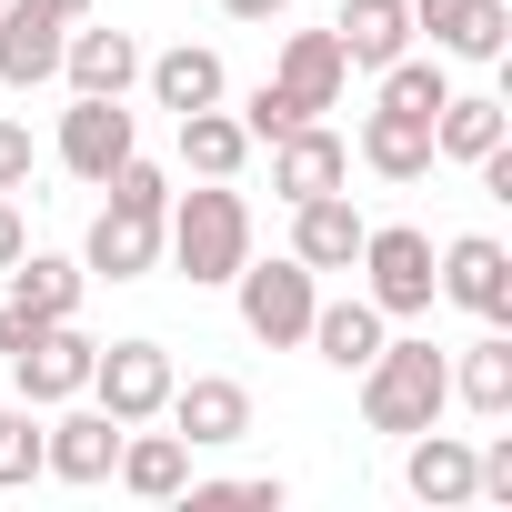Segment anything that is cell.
<instances>
[{"label":"cell","mask_w":512,"mask_h":512,"mask_svg":"<svg viewBox=\"0 0 512 512\" xmlns=\"http://www.w3.org/2000/svg\"><path fill=\"white\" fill-rule=\"evenodd\" d=\"M101 191H111V201H101V221H91L81 272H91V282H141V272L161 262V211H171V181H161V171L131 151Z\"/></svg>","instance_id":"6da1fadb"},{"label":"cell","mask_w":512,"mask_h":512,"mask_svg":"<svg viewBox=\"0 0 512 512\" xmlns=\"http://www.w3.org/2000/svg\"><path fill=\"white\" fill-rule=\"evenodd\" d=\"M161 251L181 262V282H231L251 262V201L231 181H201L161 211Z\"/></svg>","instance_id":"7a4b0ae2"},{"label":"cell","mask_w":512,"mask_h":512,"mask_svg":"<svg viewBox=\"0 0 512 512\" xmlns=\"http://www.w3.org/2000/svg\"><path fill=\"white\" fill-rule=\"evenodd\" d=\"M442 402H452V362L432 342L382 332V352L362 362V422L372 432H422V422H442Z\"/></svg>","instance_id":"3957f363"},{"label":"cell","mask_w":512,"mask_h":512,"mask_svg":"<svg viewBox=\"0 0 512 512\" xmlns=\"http://www.w3.org/2000/svg\"><path fill=\"white\" fill-rule=\"evenodd\" d=\"M362 302L382 312V322H412V312H432V231H412V221H382V231H362Z\"/></svg>","instance_id":"277c9868"},{"label":"cell","mask_w":512,"mask_h":512,"mask_svg":"<svg viewBox=\"0 0 512 512\" xmlns=\"http://www.w3.org/2000/svg\"><path fill=\"white\" fill-rule=\"evenodd\" d=\"M231 292H241V332H251V342H272V352L302 342V332H312V302H322L312 272L292 262V251H282V262H241Z\"/></svg>","instance_id":"5b68a950"},{"label":"cell","mask_w":512,"mask_h":512,"mask_svg":"<svg viewBox=\"0 0 512 512\" xmlns=\"http://www.w3.org/2000/svg\"><path fill=\"white\" fill-rule=\"evenodd\" d=\"M432 292H442V302H462L472 322H512V251H502L492 231H462V241H442Z\"/></svg>","instance_id":"8992f818"},{"label":"cell","mask_w":512,"mask_h":512,"mask_svg":"<svg viewBox=\"0 0 512 512\" xmlns=\"http://www.w3.org/2000/svg\"><path fill=\"white\" fill-rule=\"evenodd\" d=\"M171 382H181V372H171L161 342H111V352H91V392H101L111 422H161Z\"/></svg>","instance_id":"52a82bcc"},{"label":"cell","mask_w":512,"mask_h":512,"mask_svg":"<svg viewBox=\"0 0 512 512\" xmlns=\"http://www.w3.org/2000/svg\"><path fill=\"white\" fill-rule=\"evenodd\" d=\"M121 161H131V111L101 101V91H71V111H61V171L101 191Z\"/></svg>","instance_id":"ba28073f"},{"label":"cell","mask_w":512,"mask_h":512,"mask_svg":"<svg viewBox=\"0 0 512 512\" xmlns=\"http://www.w3.org/2000/svg\"><path fill=\"white\" fill-rule=\"evenodd\" d=\"M171 432L191 442V452H221V442H241L251 432V392L231 382V372H191V382H171Z\"/></svg>","instance_id":"9c48e42d"},{"label":"cell","mask_w":512,"mask_h":512,"mask_svg":"<svg viewBox=\"0 0 512 512\" xmlns=\"http://www.w3.org/2000/svg\"><path fill=\"white\" fill-rule=\"evenodd\" d=\"M61 41H71V21L51 11V0H0V81L11 91L61 81Z\"/></svg>","instance_id":"30bf717a"},{"label":"cell","mask_w":512,"mask_h":512,"mask_svg":"<svg viewBox=\"0 0 512 512\" xmlns=\"http://www.w3.org/2000/svg\"><path fill=\"white\" fill-rule=\"evenodd\" d=\"M342 181H352V141H342V131L292 121V131L272 141V191H282V201H312V191H342Z\"/></svg>","instance_id":"8fae6325"},{"label":"cell","mask_w":512,"mask_h":512,"mask_svg":"<svg viewBox=\"0 0 512 512\" xmlns=\"http://www.w3.org/2000/svg\"><path fill=\"white\" fill-rule=\"evenodd\" d=\"M91 352H101V342H81L71 322H51L31 352H11V382H21V402H31V412H51V402L91 392Z\"/></svg>","instance_id":"7c38bea8"},{"label":"cell","mask_w":512,"mask_h":512,"mask_svg":"<svg viewBox=\"0 0 512 512\" xmlns=\"http://www.w3.org/2000/svg\"><path fill=\"white\" fill-rule=\"evenodd\" d=\"M412 31H432V51H452V61H502L512 51L502 0H412Z\"/></svg>","instance_id":"4fadbf2b"},{"label":"cell","mask_w":512,"mask_h":512,"mask_svg":"<svg viewBox=\"0 0 512 512\" xmlns=\"http://www.w3.org/2000/svg\"><path fill=\"white\" fill-rule=\"evenodd\" d=\"M362 231H372V221H362L342 191H312V201H292V262H302V272H352Z\"/></svg>","instance_id":"5bb4252c"},{"label":"cell","mask_w":512,"mask_h":512,"mask_svg":"<svg viewBox=\"0 0 512 512\" xmlns=\"http://www.w3.org/2000/svg\"><path fill=\"white\" fill-rule=\"evenodd\" d=\"M111 462H121V422L101 402L91 412H61L41 432V472H61V482H111Z\"/></svg>","instance_id":"9a60e30c"},{"label":"cell","mask_w":512,"mask_h":512,"mask_svg":"<svg viewBox=\"0 0 512 512\" xmlns=\"http://www.w3.org/2000/svg\"><path fill=\"white\" fill-rule=\"evenodd\" d=\"M332 41H342L352 71H392V61L412 51V0H342V11H332Z\"/></svg>","instance_id":"2e32d148"},{"label":"cell","mask_w":512,"mask_h":512,"mask_svg":"<svg viewBox=\"0 0 512 512\" xmlns=\"http://www.w3.org/2000/svg\"><path fill=\"white\" fill-rule=\"evenodd\" d=\"M272 81L292 91V111H302V121H322V111L342 101L352 61H342V41H332V31H292V41H282V71H272Z\"/></svg>","instance_id":"e0dca14e"},{"label":"cell","mask_w":512,"mask_h":512,"mask_svg":"<svg viewBox=\"0 0 512 512\" xmlns=\"http://www.w3.org/2000/svg\"><path fill=\"white\" fill-rule=\"evenodd\" d=\"M141 502H181L191 492V442L181 432H141V422H121V462H111Z\"/></svg>","instance_id":"ac0fdd59"},{"label":"cell","mask_w":512,"mask_h":512,"mask_svg":"<svg viewBox=\"0 0 512 512\" xmlns=\"http://www.w3.org/2000/svg\"><path fill=\"white\" fill-rule=\"evenodd\" d=\"M61 81L121 101V91L141 81V41H131V31H71V41H61Z\"/></svg>","instance_id":"d6986e66"},{"label":"cell","mask_w":512,"mask_h":512,"mask_svg":"<svg viewBox=\"0 0 512 512\" xmlns=\"http://www.w3.org/2000/svg\"><path fill=\"white\" fill-rule=\"evenodd\" d=\"M302 342H312L332 372H362V362L382 352V312H372L362 292H352V302H312V332H302Z\"/></svg>","instance_id":"ffe728a7"},{"label":"cell","mask_w":512,"mask_h":512,"mask_svg":"<svg viewBox=\"0 0 512 512\" xmlns=\"http://www.w3.org/2000/svg\"><path fill=\"white\" fill-rule=\"evenodd\" d=\"M402 442H412L402 482H412L422 502H472V442H462V432H432V422H422V432H402Z\"/></svg>","instance_id":"44dd1931"},{"label":"cell","mask_w":512,"mask_h":512,"mask_svg":"<svg viewBox=\"0 0 512 512\" xmlns=\"http://www.w3.org/2000/svg\"><path fill=\"white\" fill-rule=\"evenodd\" d=\"M151 71V101L181 121V111H211L221 101V51H201V41H181V51H161V61H141Z\"/></svg>","instance_id":"7402d4cb"},{"label":"cell","mask_w":512,"mask_h":512,"mask_svg":"<svg viewBox=\"0 0 512 512\" xmlns=\"http://www.w3.org/2000/svg\"><path fill=\"white\" fill-rule=\"evenodd\" d=\"M81 262H61V251H21V262H11V302L21 312H41V322H71L81 312Z\"/></svg>","instance_id":"603a6c76"},{"label":"cell","mask_w":512,"mask_h":512,"mask_svg":"<svg viewBox=\"0 0 512 512\" xmlns=\"http://www.w3.org/2000/svg\"><path fill=\"white\" fill-rule=\"evenodd\" d=\"M181 161H191L201 181H231V171L251 161V131H241L221 101H211V111H181Z\"/></svg>","instance_id":"cb8c5ba5"},{"label":"cell","mask_w":512,"mask_h":512,"mask_svg":"<svg viewBox=\"0 0 512 512\" xmlns=\"http://www.w3.org/2000/svg\"><path fill=\"white\" fill-rule=\"evenodd\" d=\"M362 161H372L382 181H422V171H432V121L372 111V121H362Z\"/></svg>","instance_id":"d4e9b609"},{"label":"cell","mask_w":512,"mask_h":512,"mask_svg":"<svg viewBox=\"0 0 512 512\" xmlns=\"http://www.w3.org/2000/svg\"><path fill=\"white\" fill-rule=\"evenodd\" d=\"M452 392H462V402H472L482 422H502V412H512V342H502V322H492V332H482V342L462 352Z\"/></svg>","instance_id":"484cf974"},{"label":"cell","mask_w":512,"mask_h":512,"mask_svg":"<svg viewBox=\"0 0 512 512\" xmlns=\"http://www.w3.org/2000/svg\"><path fill=\"white\" fill-rule=\"evenodd\" d=\"M492 141H502V101H462V91H452V101L432 111V161H482Z\"/></svg>","instance_id":"4316f807"},{"label":"cell","mask_w":512,"mask_h":512,"mask_svg":"<svg viewBox=\"0 0 512 512\" xmlns=\"http://www.w3.org/2000/svg\"><path fill=\"white\" fill-rule=\"evenodd\" d=\"M442 101H452V81H442V61H412V51H402V61L382 71V111H402V121H432Z\"/></svg>","instance_id":"83f0119b"},{"label":"cell","mask_w":512,"mask_h":512,"mask_svg":"<svg viewBox=\"0 0 512 512\" xmlns=\"http://www.w3.org/2000/svg\"><path fill=\"white\" fill-rule=\"evenodd\" d=\"M21 482H41V422H31V402L0 412V492H21Z\"/></svg>","instance_id":"f1b7e54d"},{"label":"cell","mask_w":512,"mask_h":512,"mask_svg":"<svg viewBox=\"0 0 512 512\" xmlns=\"http://www.w3.org/2000/svg\"><path fill=\"white\" fill-rule=\"evenodd\" d=\"M292 121H302V111H292V91H282V81H262V91L241 101V131H251V141H282Z\"/></svg>","instance_id":"f546056e"},{"label":"cell","mask_w":512,"mask_h":512,"mask_svg":"<svg viewBox=\"0 0 512 512\" xmlns=\"http://www.w3.org/2000/svg\"><path fill=\"white\" fill-rule=\"evenodd\" d=\"M21 181H31V131L0 121V191H21Z\"/></svg>","instance_id":"4dcf8cb0"},{"label":"cell","mask_w":512,"mask_h":512,"mask_svg":"<svg viewBox=\"0 0 512 512\" xmlns=\"http://www.w3.org/2000/svg\"><path fill=\"white\" fill-rule=\"evenodd\" d=\"M41 332H51V322H41V312H21V302H0V352H31V342H41Z\"/></svg>","instance_id":"1f68e13d"},{"label":"cell","mask_w":512,"mask_h":512,"mask_svg":"<svg viewBox=\"0 0 512 512\" xmlns=\"http://www.w3.org/2000/svg\"><path fill=\"white\" fill-rule=\"evenodd\" d=\"M21 251H31V221H21V201H11V191H0V272H11Z\"/></svg>","instance_id":"d6a6232c"},{"label":"cell","mask_w":512,"mask_h":512,"mask_svg":"<svg viewBox=\"0 0 512 512\" xmlns=\"http://www.w3.org/2000/svg\"><path fill=\"white\" fill-rule=\"evenodd\" d=\"M221 11H231V21H282L292 0H221Z\"/></svg>","instance_id":"836d02e7"},{"label":"cell","mask_w":512,"mask_h":512,"mask_svg":"<svg viewBox=\"0 0 512 512\" xmlns=\"http://www.w3.org/2000/svg\"><path fill=\"white\" fill-rule=\"evenodd\" d=\"M51 11H61V21H81V11H91V0H51Z\"/></svg>","instance_id":"e575fe53"}]
</instances>
